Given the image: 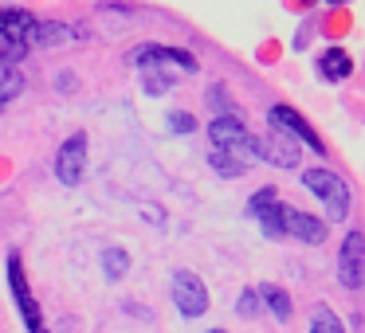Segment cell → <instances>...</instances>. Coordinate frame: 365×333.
Returning <instances> with one entry per match:
<instances>
[{
  "instance_id": "cell-1",
  "label": "cell",
  "mask_w": 365,
  "mask_h": 333,
  "mask_svg": "<svg viewBox=\"0 0 365 333\" xmlns=\"http://www.w3.org/2000/svg\"><path fill=\"white\" fill-rule=\"evenodd\" d=\"M299 181L326 208V223L349 220V212H354V189L346 184V176H338L330 165H310V169H302Z\"/></svg>"
},
{
  "instance_id": "cell-2",
  "label": "cell",
  "mask_w": 365,
  "mask_h": 333,
  "mask_svg": "<svg viewBox=\"0 0 365 333\" xmlns=\"http://www.w3.org/2000/svg\"><path fill=\"white\" fill-rule=\"evenodd\" d=\"M208 142L212 149H228L232 157H240L244 165H255L259 161V137L244 126L240 114H216L208 122Z\"/></svg>"
},
{
  "instance_id": "cell-3",
  "label": "cell",
  "mask_w": 365,
  "mask_h": 333,
  "mask_svg": "<svg viewBox=\"0 0 365 333\" xmlns=\"http://www.w3.org/2000/svg\"><path fill=\"white\" fill-rule=\"evenodd\" d=\"M9 294H12V302H16V314H20V322H24V329L28 333H43V314H40V302H36L32 286H28L20 251L9 255Z\"/></svg>"
},
{
  "instance_id": "cell-4",
  "label": "cell",
  "mask_w": 365,
  "mask_h": 333,
  "mask_svg": "<svg viewBox=\"0 0 365 333\" xmlns=\"http://www.w3.org/2000/svg\"><path fill=\"white\" fill-rule=\"evenodd\" d=\"M338 282L341 290H365V231L349 228L338 243Z\"/></svg>"
},
{
  "instance_id": "cell-5",
  "label": "cell",
  "mask_w": 365,
  "mask_h": 333,
  "mask_svg": "<svg viewBox=\"0 0 365 333\" xmlns=\"http://www.w3.org/2000/svg\"><path fill=\"white\" fill-rule=\"evenodd\" d=\"M169 298H173V306L181 317L208 314V286L200 282V275H192V270H173V278H169Z\"/></svg>"
},
{
  "instance_id": "cell-6",
  "label": "cell",
  "mask_w": 365,
  "mask_h": 333,
  "mask_svg": "<svg viewBox=\"0 0 365 333\" xmlns=\"http://www.w3.org/2000/svg\"><path fill=\"white\" fill-rule=\"evenodd\" d=\"M267 122H271V130H283V134H291L299 145H310V149L318 153V157H326V142H322V134H318L314 126H310L307 118H302L294 106H287V102H275L267 110Z\"/></svg>"
},
{
  "instance_id": "cell-7",
  "label": "cell",
  "mask_w": 365,
  "mask_h": 333,
  "mask_svg": "<svg viewBox=\"0 0 365 333\" xmlns=\"http://www.w3.org/2000/svg\"><path fill=\"white\" fill-rule=\"evenodd\" d=\"M87 153H91V145H87V134H83V130H75V134L59 145V153H56V176H59V184H63V189L83 184V176H87Z\"/></svg>"
},
{
  "instance_id": "cell-8",
  "label": "cell",
  "mask_w": 365,
  "mask_h": 333,
  "mask_svg": "<svg viewBox=\"0 0 365 333\" xmlns=\"http://www.w3.org/2000/svg\"><path fill=\"white\" fill-rule=\"evenodd\" d=\"M130 63L134 67H153V63H161V67H177V71H197V56L192 51H185V48H169V43H138L134 51H130Z\"/></svg>"
},
{
  "instance_id": "cell-9",
  "label": "cell",
  "mask_w": 365,
  "mask_h": 333,
  "mask_svg": "<svg viewBox=\"0 0 365 333\" xmlns=\"http://www.w3.org/2000/svg\"><path fill=\"white\" fill-rule=\"evenodd\" d=\"M259 161H267L275 169H299L302 145L291 134H283V130H271L267 137H259Z\"/></svg>"
},
{
  "instance_id": "cell-10",
  "label": "cell",
  "mask_w": 365,
  "mask_h": 333,
  "mask_svg": "<svg viewBox=\"0 0 365 333\" xmlns=\"http://www.w3.org/2000/svg\"><path fill=\"white\" fill-rule=\"evenodd\" d=\"M75 40H83L79 28L63 24V20H40V16L32 20V28L24 36L28 48H63V43H75Z\"/></svg>"
},
{
  "instance_id": "cell-11",
  "label": "cell",
  "mask_w": 365,
  "mask_h": 333,
  "mask_svg": "<svg viewBox=\"0 0 365 333\" xmlns=\"http://www.w3.org/2000/svg\"><path fill=\"white\" fill-rule=\"evenodd\" d=\"M287 239H299L307 247H322L326 243V220L302 212V208H287Z\"/></svg>"
},
{
  "instance_id": "cell-12",
  "label": "cell",
  "mask_w": 365,
  "mask_h": 333,
  "mask_svg": "<svg viewBox=\"0 0 365 333\" xmlns=\"http://www.w3.org/2000/svg\"><path fill=\"white\" fill-rule=\"evenodd\" d=\"M314 71L322 83H346L349 75H354V56H349L346 48H326V51H318Z\"/></svg>"
},
{
  "instance_id": "cell-13",
  "label": "cell",
  "mask_w": 365,
  "mask_h": 333,
  "mask_svg": "<svg viewBox=\"0 0 365 333\" xmlns=\"http://www.w3.org/2000/svg\"><path fill=\"white\" fill-rule=\"evenodd\" d=\"M255 290H259L263 310H267V314L275 317L279 325H287V322L294 317V302H291V294H287L279 282H263V286H255Z\"/></svg>"
},
{
  "instance_id": "cell-14",
  "label": "cell",
  "mask_w": 365,
  "mask_h": 333,
  "mask_svg": "<svg viewBox=\"0 0 365 333\" xmlns=\"http://www.w3.org/2000/svg\"><path fill=\"white\" fill-rule=\"evenodd\" d=\"M32 20L36 16L28 9H0V36H4V40H12V43H24ZM24 48H28V43H24Z\"/></svg>"
},
{
  "instance_id": "cell-15",
  "label": "cell",
  "mask_w": 365,
  "mask_h": 333,
  "mask_svg": "<svg viewBox=\"0 0 365 333\" xmlns=\"http://www.w3.org/2000/svg\"><path fill=\"white\" fill-rule=\"evenodd\" d=\"M255 223H259V231L271 239V243H279V239H287V204H283V200H275V204H267L259 216H255Z\"/></svg>"
},
{
  "instance_id": "cell-16",
  "label": "cell",
  "mask_w": 365,
  "mask_h": 333,
  "mask_svg": "<svg viewBox=\"0 0 365 333\" xmlns=\"http://www.w3.org/2000/svg\"><path fill=\"white\" fill-rule=\"evenodd\" d=\"M177 87V79H173V71L169 67H161V63H153V67H142V90L145 95H169V90Z\"/></svg>"
},
{
  "instance_id": "cell-17",
  "label": "cell",
  "mask_w": 365,
  "mask_h": 333,
  "mask_svg": "<svg viewBox=\"0 0 365 333\" xmlns=\"http://www.w3.org/2000/svg\"><path fill=\"white\" fill-rule=\"evenodd\" d=\"M208 169H212L216 176H224V181H240V176L247 173V165L240 157H232L228 149H208Z\"/></svg>"
},
{
  "instance_id": "cell-18",
  "label": "cell",
  "mask_w": 365,
  "mask_h": 333,
  "mask_svg": "<svg viewBox=\"0 0 365 333\" xmlns=\"http://www.w3.org/2000/svg\"><path fill=\"white\" fill-rule=\"evenodd\" d=\"M130 275V251L126 247H106L103 251V278L106 282H122Z\"/></svg>"
},
{
  "instance_id": "cell-19",
  "label": "cell",
  "mask_w": 365,
  "mask_h": 333,
  "mask_svg": "<svg viewBox=\"0 0 365 333\" xmlns=\"http://www.w3.org/2000/svg\"><path fill=\"white\" fill-rule=\"evenodd\" d=\"M24 95V75L16 71V67H4L0 63V110L12 102V98Z\"/></svg>"
},
{
  "instance_id": "cell-20",
  "label": "cell",
  "mask_w": 365,
  "mask_h": 333,
  "mask_svg": "<svg viewBox=\"0 0 365 333\" xmlns=\"http://www.w3.org/2000/svg\"><path fill=\"white\" fill-rule=\"evenodd\" d=\"M307 333H346V325H341V317L334 314L330 306H314V314H310Z\"/></svg>"
},
{
  "instance_id": "cell-21",
  "label": "cell",
  "mask_w": 365,
  "mask_h": 333,
  "mask_svg": "<svg viewBox=\"0 0 365 333\" xmlns=\"http://www.w3.org/2000/svg\"><path fill=\"white\" fill-rule=\"evenodd\" d=\"M259 310H263V302H259V290H255V286H244V290H240V298H236V314L252 322V317L259 314Z\"/></svg>"
},
{
  "instance_id": "cell-22",
  "label": "cell",
  "mask_w": 365,
  "mask_h": 333,
  "mask_svg": "<svg viewBox=\"0 0 365 333\" xmlns=\"http://www.w3.org/2000/svg\"><path fill=\"white\" fill-rule=\"evenodd\" d=\"M165 130L169 134H192V130H197V118H192L189 110H169L165 114Z\"/></svg>"
},
{
  "instance_id": "cell-23",
  "label": "cell",
  "mask_w": 365,
  "mask_h": 333,
  "mask_svg": "<svg viewBox=\"0 0 365 333\" xmlns=\"http://www.w3.org/2000/svg\"><path fill=\"white\" fill-rule=\"evenodd\" d=\"M275 200H279L275 184H263V189H259V192H252V200H247V216L255 220V216H259L267 204H275Z\"/></svg>"
},
{
  "instance_id": "cell-24",
  "label": "cell",
  "mask_w": 365,
  "mask_h": 333,
  "mask_svg": "<svg viewBox=\"0 0 365 333\" xmlns=\"http://www.w3.org/2000/svg\"><path fill=\"white\" fill-rule=\"evenodd\" d=\"M24 56H28L24 43H12V40H4V36H0V63H4V67H16Z\"/></svg>"
},
{
  "instance_id": "cell-25",
  "label": "cell",
  "mask_w": 365,
  "mask_h": 333,
  "mask_svg": "<svg viewBox=\"0 0 365 333\" xmlns=\"http://www.w3.org/2000/svg\"><path fill=\"white\" fill-rule=\"evenodd\" d=\"M208 102L220 106V114H236V110H232V102H228V95H224V87H208Z\"/></svg>"
},
{
  "instance_id": "cell-26",
  "label": "cell",
  "mask_w": 365,
  "mask_h": 333,
  "mask_svg": "<svg viewBox=\"0 0 365 333\" xmlns=\"http://www.w3.org/2000/svg\"><path fill=\"white\" fill-rule=\"evenodd\" d=\"M326 4H334V9H341V4H354V0H326Z\"/></svg>"
},
{
  "instance_id": "cell-27",
  "label": "cell",
  "mask_w": 365,
  "mask_h": 333,
  "mask_svg": "<svg viewBox=\"0 0 365 333\" xmlns=\"http://www.w3.org/2000/svg\"><path fill=\"white\" fill-rule=\"evenodd\" d=\"M208 333H228V329H208Z\"/></svg>"
}]
</instances>
